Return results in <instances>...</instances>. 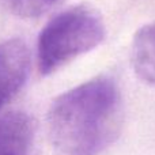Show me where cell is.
Returning a JSON list of instances; mask_svg holds the SVG:
<instances>
[{"label": "cell", "instance_id": "6da1fadb", "mask_svg": "<svg viewBox=\"0 0 155 155\" xmlns=\"http://www.w3.org/2000/svg\"><path fill=\"white\" fill-rule=\"evenodd\" d=\"M123 124L121 90L107 75L60 94L48 112L49 139L57 155H99L120 136Z\"/></svg>", "mask_w": 155, "mask_h": 155}, {"label": "cell", "instance_id": "7a4b0ae2", "mask_svg": "<svg viewBox=\"0 0 155 155\" xmlns=\"http://www.w3.org/2000/svg\"><path fill=\"white\" fill-rule=\"evenodd\" d=\"M106 35L102 15L91 5L78 4L54 15L41 30L37 63L41 75H51L80 54L101 45Z\"/></svg>", "mask_w": 155, "mask_h": 155}, {"label": "cell", "instance_id": "3957f363", "mask_svg": "<svg viewBox=\"0 0 155 155\" xmlns=\"http://www.w3.org/2000/svg\"><path fill=\"white\" fill-rule=\"evenodd\" d=\"M30 52L19 38L0 42V114L25 86L30 72Z\"/></svg>", "mask_w": 155, "mask_h": 155}, {"label": "cell", "instance_id": "277c9868", "mask_svg": "<svg viewBox=\"0 0 155 155\" xmlns=\"http://www.w3.org/2000/svg\"><path fill=\"white\" fill-rule=\"evenodd\" d=\"M35 124L22 110L0 114V155H34Z\"/></svg>", "mask_w": 155, "mask_h": 155}, {"label": "cell", "instance_id": "5b68a950", "mask_svg": "<svg viewBox=\"0 0 155 155\" xmlns=\"http://www.w3.org/2000/svg\"><path fill=\"white\" fill-rule=\"evenodd\" d=\"M131 64L140 79L155 84V21L140 27L134 35Z\"/></svg>", "mask_w": 155, "mask_h": 155}, {"label": "cell", "instance_id": "8992f818", "mask_svg": "<svg viewBox=\"0 0 155 155\" xmlns=\"http://www.w3.org/2000/svg\"><path fill=\"white\" fill-rule=\"evenodd\" d=\"M60 0H4L11 12L22 18H37L59 3Z\"/></svg>", "mask_w": 155, "mask_h": 155}]
</instances>
